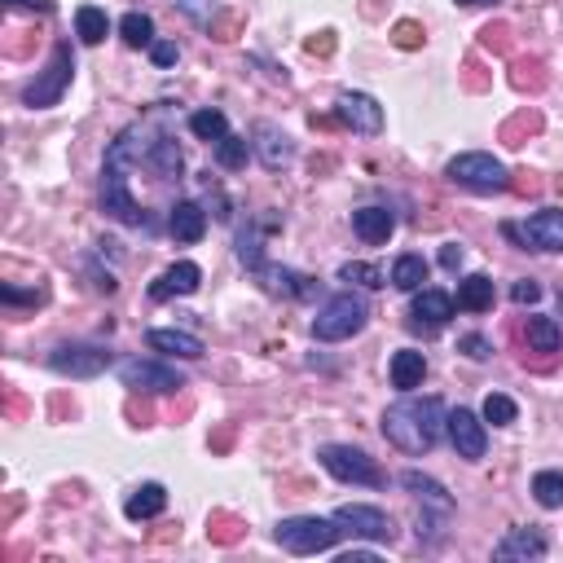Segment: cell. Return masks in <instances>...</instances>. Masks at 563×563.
I'll return each instance as SVG.
<instances>
[{"label": "cell", "mask_w": 563, "mask_h": 563, "mask_svg": "<svg viewBox=\"0 0 563 563\" xmlns=\"http://www.w3.org/2000/svg\"><path fill=\"white\" fill-rule=\"evenodd\" d=\"M247 154H251V141L238 137V132H229L225 141H216V163L220 168H229V172L247 168Z\"/></svg>", "instance_id": "d6a6232c"}, {"label": "cell", "mask_w": 563, "mask_h": 563, "mask_svg": "<svg viewBox=\"0 0 563 563\" xmlns=\"http://www.w3.org/2000/svg\"><path fill=\"white\" fill-rule=\"evenodd\" d=\"M273 537H278L282 550H291V555H322L344 537V524L339 520H317V515H295V520H282L273 528Z\"/></svg>", "instance_id": "3957f363"}, {"label": "cell", "mask_w": 563, "mask_h": 563, "mask_svg": "<svg viewBox=\"0 0 563 563\" xmlns=\"http://www.w3.org/2000/svg\"><path fill=\"white\" fill-rule=\"evenodd\" d=\"M102 212L115 216L119 225H146V212L128 190V168L124 163H106L102 168Z\"/></svg>", "instance_id": "ba28073f"}, {"label": "cell", "mask_w": 563, "mask_h": 563, "mask_svg": "<svg viewBox=\"0 0 563 563\" xmlns=\"http://www.w3.org/2000/svg\"><path fill=\"white\" fill-rule=\"evenodd\" d=\"M238 260L247 264L251 273H256L260 264H264V247H260V234H256V229H242V234H238Z\"/></svg>", "instance_id": "d590c367"}, {"label": "cell", "mask_w": 563, "mask_h": 563, "mask_svg": "<svg viewBox=\"0 0 563 563\" xmlns=\"http://www.w3.org/2000/svg\"><path fill=\"white\" fill-rule=\"evenodd\" d=\"M71 75H75V53H71V44H58V49H53V58H49V66H44L36 80L22 88V106H31V110L58 106L62 93L71 88Z\"/></svg>", "instance_id": "277c9868"}, {"label": "cell", "mask_w": 563, "mask_h": 563, "mask_svg": "<svg viewBox=\"0 0 563 563\" xmlns=\"http://www.w3.org/2000/svg\"><path fill=\"white\" fill-rule=\"evenodd\" d=\"M533 498H537V506H546V511H559L563 506V471H537Z\"/></svg>", "instance_id": "1f68e13d"}, {"label": "cell", "mask_w": 563, "mask_h": 563, "mask_svg": "<svg viewBox=\"0 0 563 563\" xmlns=\"http://www.w3.org/2000/svg\"><path fill=\"white\" fill-rule=\"evenodd\" d=\"M366 322H370V304L361 300L357 291H339V295H330V300L322 304V313L313 317V339L339 344V339L361 335Z\"/></svg>", "instance_id": "7a4b0ae2"}, {"label": "cell", "mask_w": 563, "mask_h": 563, "mask_svg": "<svg viewBox=\"0 0 563 563\" xmlns=\"http://www.w3.org/2000/svg\"><path fill=\"white\" fill-rule=\"evenodd\" d=\"M203 286V269L194 260H176L172 269L159 273V282L150 286V300H172V295H194Z\"/></svg>", "instance_id": "e0dca14e"}, {"label": "cell", "mask_w": 563, "mask_h": 563, "mask_svg": "<svg viewBox=\"0 0 563 563\" xmlns=\"http://www.w3.org/2000/svg\"><path fill=\"white\" fill-rule=\"evenodd\" d=\"M9 5H22V9H40V14H53V0H9Z\"/></svg>", "instance_id": "7bdbcfd3"}, {"label": "cell", "mask_w": 563, "mask_h": 563, "mask_svg": "<svg viewBox=\"0 0 563 563\" xmlns=\"http://www.w3.org/2000/svg\"><path fill=\"white\" fill-rule=\"evenodd\" d=\"M511 300H515V304H537V300H542V286L528 282V278L515 282V286H511Z\"/></svg>", "instance_id": "ab89813d"}, {"label": "cell", "mask_w": 563, "mask_h": 563, "mask_svg": "<svg viewBox=\"0 0 563 563\" xmlns=\"http://www.w3.org/2000/svg\"><path fill=\"white\" fill-rule=\"evenodd\" d=\"M550 550V542L542 533H537V528H511V533L502 537L498 546H493V559H502V563H511V559H542Z\"/></svg>", "instance_id": "ac0fdd59"}, {"label": "cell", "mask_w": 563, "mask_h": 563, "mask_svg": "<svg viewBox=\"0 0 563 563\" xmlns=\"http://www.w3.org/2000/svg\"><path fill=\"white\" fill-rule=\"evenodd\" d=\"M528 348L559 352L563 348V326L555 322V317H528Z\"/></svg>", "instance_id": "83f0119b"}, {"label": "cell", "mask_w": 563, "mask_h": 563, "mask_svg": "<svg viewBox=\"0 0 563 563\" xmlns=\"http://www.w3.org/2000/svg\"><path fill=\"white\" fill-rule=\"evenodd\" d=\"M458 308H467V313H489L493 308V278L489 273H471V278L458 282Z\"/></svg>", "instance_id": "484cf974"}, {"label": "cell", "mask_w": 563, "mask_h": 563, "mask_svg": "<svg viewBox=\"0 0 563 563\" xmlns=\"http://www.w3.org/2000/svg\"><path fill=\"white\" fill-rule=\"evenodd\" d=\"M110 352L97 348V344H62L49 352V366L66 374V379H97L102 370H110Z\"/></svg>", "instance_id": "30bf717a"}, {"label": "cell", "mask_w": 563, "mask_h": 563, "mask_svg": "<svg viewBox=\"0 0 563 563\" xmlns=\"http://www.w3.org/2000/svg\"><path fill=\"white\" fill-rule=\"evenodd\" d=\"M449 317H454V295L436 291V286H427V291H414L410 330H418V335H436L440 326H449Z\"/></svg>", "instance_id": "4fadbf2b"}, {"label": "cell", "mask_w": 563, "mask_h": 563, "mask_svg": "<svg viewBox=\"0 0 563 563\" xmlns=\"http://www.w3.org/2000/svg\"><path fill=\"white\" fill-rule=\"evenodd\" d=\"M317 462L330 471L335 480L344 484H366V489H383L388 476L379 471V462H374L366 449H352V445H322L317 449Z\"/></svg>", "instance_id": "8992f818"}, {"label": "cell", "mask_w": 563, "mask_h": 563, "mask_svg": "<svg viewBox=\"0 0 563 563\" xmlns=\"http://www.w3.org/2000/svg\"><path fill=\"white\" fill-rule=\"evenodd\" d=\"M352 234L366 242V247H383L396 234V216L388 207H357L352 212Z\"/></svg>", "instance_id": "d6986e66"}, {"label": "cell", "mask_w": 563, "mask_h": 563, "mask_svg": "<svg viewBox=\"0 0 563 563\" xmlns=\"http://www.w3.org/2000/svg\"><path fill=\"white\" fill-rule=\"evenodd\" d=\"M445 176L454 185H462V190H476V194H498L511 185V172L502 168L493 154L484 150H471V154H458V159H449Z\"/></svg>", "instance_id": "5b68a950"}, {"label": "cell", "mask_w": 563, "mask_h": 563, "mask_svg": "<svg viewBox=\"0 0 563 563\" xmlns=\"http://www.w3.org/2000/svg\"><path fill=\"white\" fill-rule=\"evenodd\" d=\"M168 229H172L176 242H198V238L207 234V212L185 198V203H176L172 212H168Z\"/></svg>", "instance_id": "cb8c5ba5"}, {"label": "cell", "mask_w": 563, "mask_h": 563, "mask_svg": "<svg viewBox=\"0 0 563 563\" xmlns=\"http://www.w3.org/2000/svg\"><path fill=\"white\" fill-rule=\"evenodd\" d=\"M150 58H154V66H176L181 49H176L172 40H154V44H150Z\"/></svg>", "instance_id": "f35d334b"}, {"label": "cell", "mask_w": 563, "mask_h": 563, "mask_svg": "<svg viewBox=\"0 0 563 563\" xmlns=\"http://www.w3.org/2000/svg\"><path fill=\"white\" fill-rule=\"evenodd\" d=\"M172 5L181 9V14L190 18V22H198V27H207V22L216 18V9H220L216 0H172Z\"/></svg>", "instance_id": "8d00e7d4"}, {"label": "cell", "mask_w": 563, "mask_h": 563, "mask_svg": "<svg viewBox=\"0 0 563 563\" xmlns=\"http://www.w3.org/2000/svg\"><path fill=\"white\" fill-rule=\"evenodd\" d=\"M401 484L423 502V511H436V515H454V498L445 493V484L423 476V471H401Z\"/></svg>", "instance_id": "ffe728a7"}, {"label": "cell", "mask_w": 563, "mask_h": 563, "mask_svg": "<svg viewBox=\"0 0 563 563\" xmlns=\"http://www.w3.org/2000/svg\"><path fill=\"white\" fill-rule=\"evenodd\" d=\"M146 344L154 352H168V357H181V361H198L207 357V344L198 335H190V330H150Z\"/></svg>", "instance_id": "44dd1931"}, {"label": "cell", "mask_w": 563, "mask_h": 563, "mask_svg": "<svg viewBox=\"0 0 563 563\" xmlns=\"http://www.w3.org/2000/svg\"><path fill=\"white\" fill-rule=\"evenodd\" d=\"M251 150L260 154V163L269 172H282L295 163V141L286 137V132L278 124H269V119H260L256 128H251Z\"/></svg>", "instance_id": "7c38bea8"}, {"label": "cell", "mask_w": 563, "mask_h": 563, "mask_svg": "<svg viewBox=\"0 0 563 563\" xmlns=\"http://www.w3.org/2000/svg\"><path fill=\"white\" fill-rule=\"evenodd\" d=\"M502 234L520 242L524 251H563V212L546 207V212L528 216L524 225H502Z\"/></svg>", "instance_id": "52a82bcc"}, {"label": "cell", "mask_w": 563, "mask_h": 563, "mask_svg": "<svg viewBox=\"0 0 563 563\" xmlns=\"http://www.w3.org/2000/svg\"><path fill=\"white\" fill-rule=\"evenodd\" d=\"M515 418H520V405H515L506 392H489V396H484V423H493V427H511Z\"/></svg>", "instance_id": "836d02e7"}, {"label": "cell", "mask_w": 563, "mask_h": 563, "mask_svg": "<svg viewBox=\"0 0 563 563\" xmlns=\"http://www.w3.org/2000/svg\"><path fill=\"white\" fill-rule=\"evenodd\" d=\"M559 313H563V291H559Z\"/></svg>", "instance_id": "f6af8a7d"}, {"label": "cell", "mask_w": 563, "mask_h": 563, "mask_svg": "<svg viewBox=\"0 0 563 563\" xmlns=\"http://www.w3.org/2000/svg\"><path fill=\"white\" fill-rule=\"evenodd\" d=\"M190 132L198 141H225L229 137V119H225V110H194L190 115Z\"/></svg>", "instance_id": "4dcf8cb0"}, {"label": "cell", "mask_w": 563, "mask_h": 563, "mask_svg": "<svg viewBox=\"0 0 563 563\" xmlns=\"http://www.w3.org/2000/svg\"><path fill=\"white\" fill-rule=\"evenodd\" d=\"M458 352H467L471 361H489V352H493V344L484 335H462L458 339Z\"/></svg>", "instance_id": "74e56055"}, {"label": "cell", "mask_w": 563, "mask_h": 563, "mask_svg": "<svg viewBox=\"0 0 563 563\" xmlns=\"http://www.w3.org/2000/svg\"><path fill=\"white\" fill-rule=\"evenodd\" d=\"M146 168H150L154 176H163V181H172V176H181V168H185V154H181V146H176V141L168 137V132H159V137L150 141Z\"/></svg>", "instance_id": "603a6c76"}, {"label": "cell", "mask_w": 563, "mask_h": 563, "mask_svg": "<svg viewBox=\"0 0 563 563\" xmlns=\"http://www.w3.org/2000/svg\"><path fill=\"white\" fill-rule=\"evenodd\" d=\"M335 520L344 524V533H352V537H366V542H383V546L396 542L392 515L379 511V506H339Z\"/></svg>", "instance_id": "8fae6325"}, {"label": "cell", "mask_w": 563, "mask_h": 563, "mask_svg": "<svg viewBox=\"0 0 563 563\" xmlns=\"http://www.w3.org/2000/svg\"><path fill=\"white\" fill-rule=\"evenodd\" d=\"M339 282H361L370 286V291H379V286H388V278H383L374 264H361V260H348L344 269H339Z\"/></svg>", "instance_id": "e575fe53"}, {"label": "cell", "mask_w": 563, "mask_h": 563, "mask_svg": "<svg viewBox=\"0 0 563 563\" xmlns=\"http://www.w3.org/2000/svg\"><path fill=\"white\" fill-rule=\"evenodd\" d=\"M440 264H445V269H458V264H462V247H458V242H445V247H440Z\"/></svg>", "instance_id": "b9f144b4"}, {"label": "cell", "mask_w": 563, "mask_h": 563, "mask_svg": "<svg viewBox=\"0 0 563 563\" xmlns=\"http://www.w3.org/2000/svg\"><path fill=\"white\" fill-rule=\"evenodd\" d=\"M256 278H260L264 291H269V295H282V300H313V295H317L313 278H304V273L286 269V264H260Z\"/></svg>", "instance_id": "2e32d148"}, {"label": "cell", "mask_w": 563, "mask_h": 563, "mask_svg": "<svg viewBox=\"0 0 563 563\" xmlns=\"http://www.w3.org/2000/svg\"><path fill=\"white\" fill-rule=\"evenodd\" d=\"M119 36H124L128 49H150V44H154V18L132 9V14L119 18Z\"/></svg>", "instance_id": "f546056e"}, {"label": "cell", "mask_w": 563, "mask_h": 563, "mask_svg": "<svg viewBox=\"0 0 563 563\" xmlns=\"http://www.w3.org/2000/svg\"><path fill=\"white\" fill-rule=\"evenodd\" d=\"M0 300H5V304H22V300L40 304V300H44V291H14V286H0Z\"/></svg>", "instance_id": "60d3db41"}, {"label": "cell", "mask_w": 563, "mask_h": 563, "mask_svg": "<svg viewBox=\"0 0 563 563\" xmlns=\"http://www.w3.org/2000/svg\"><path fill=\"white\" fill-rule=\"evenodd\" d=\"M423 379H427V357H423V352H414V348L392 352V388L396 392L423 388Z\"/></svg>", "instance_id": "7402d4cb"}, {"label": "cell", "mask_w": 563, "mask_h": 563, "mask_svg": "<svg viewBox=\"0 0 563 563\" xmlns=\"http://www.w3.org/2000/svg\"><path fill=\"white\" fill-rule=\"evenodd\" d=\"M458 5H498V0H458Z\"/></svg>", "instance_id": "ee69618b"}, {"label": "cell", "mask_w": 563, "mask_h": 563, "mask_svg": "<svg viewBox=\"0 0 563 563\" xmlns=\"http://www.w3.org/2000/svg\"><path fill=\"white\" fill-rule=\"evenodd\" d=\"M388 282L396 286V291H418V286L427 282V260L423 256H396Z\"/></svg>", "instance_id": "f1b7e54d"}, {"label": "cell", "mask_w": 563, "mask_h": 563, "mask_svg": "<svg viewBox=\"0 0 563 563\" xmlns=\"http://www.w3.org/2000/svg\"><path fill=\"white\" fill-rule=\"evenodd\" d=\"M75 36H80V44H102L110 36L106 9H97V5H80V9H75Z\"/></svg>", "instance_id": "4316f807"}, {"label": "cell", "mask_w": 563, "mask_h": 563, "mask_svg": "<svg viewBox=\"0 0 563 563\" xmlns=\"http://www.w3.org/2000/svg\"><path fill=\"white\" fill-rule=\"evenodd\" d=\"M339 119L352 128V132H361V137H379L383 132V106L374 102L370 93H339Z\"/></svg>", "instance_id": "9a60e30c"}, {"label": "cell", "mask_w": 563, "mask_h": 563, "mask_svg": "<svg viewBox=\"0 0 563 563\" xmlns=\"http://www.w3.org/2000/svg\"><path fill=\"white\" fill-rule=\"evenodd\" d=\"M445 432H449V410H445L440 396L405 392L401 401L383 410V436H388V445H396L401 454H410V458L432 454Z\"/></svg>", "instance_id": "6da1fadb"}, {"label": "cell", "mask_w": 563, "mask_h": 563, "mask_svg": "<svg viewBox=\"0 0 563 563\" xmlns=\"http://www.w3.org/2000/svg\"><path fill=\"white\" fill-rule=\"evenodd\" d=\"M449 445L458 449V458L480 462L484 449H489V432H484V418L471 410H454L449 414Z\"/></svg>", "instance_id": "5bb4252c"}, {"label": "cell", "mask_w": 563, "mask_h": 563, "mask_svg": "<svg viewBox=\"0 0 563 563\" xmlns=\"http://www.w3.org/2000/svg\"><path fill=\"white\" fill-rule=\"evenodd\" d=\"M163 511H168V489H163V484H141V489L124 502V515L137 524L154 520V515H163Z\"/></svg>", "instance_id": "d4e9b609"}, {"label": "cell", "mask_w": 563, "mask_h": 563, "mask_svg": "<svg viewBox=\"0 0 563 563\" xmlns=\"http://www.w3.org/2000/svg\"><path fill=\"white\" fill-rule=\"evenodd\" d=\"M119 383L132 392H181L185 388V379H181V370H172V366H163V361H150V357H132L119 366Z\"/></svg>", "instance_id": "9c48e42d"}]
</instances>
